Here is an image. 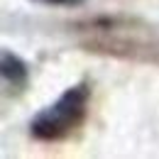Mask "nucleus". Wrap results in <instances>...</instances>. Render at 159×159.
I'll list each match as a JSON object with an SVG mask.
<instances>
[{
	"label": "nucleus",
	"instance_id": "nucleus-1",
	"mask_svg": "<svg viewBox=\"0 0 159 159\" xmlns=\"http://www.w3.org/2000/svg\"><path fill=\"white\" fill-rule=\"evenodd\" d=\"M88 103H91V88L86 83L66 88L54 103L42 108L30 120V132L37 139H44V142L64 139L86 120Z\"/></svg>",
	"mask_w": 159,
	"mask_h": 159
},
{
	"label": "nucleus",
	"instance_id": "nucleus-2",
	"mask_svg": "<svg viewBox=\"0 0 159 159\" xmlns=\"http://www.w3.org/2000/svg\"><path fill=\"white\" fill-rule=\"evenodd\" d=\"M0 76L12 86H25L30 71H27V64L17 54H12L10 49H0Z\"/></svg>",
	"mask_w": 159,
	"mask_h": 159
},
{
	"label": "nucleus",
	"instance_id": "nucleus-3",
	"mask_svg": "<svg viewBox=\"0 0 159 159\" xmlns=\"http://www.w3.org/2000/svg\"><path fill=\"white\" fill-rule=\"evenodd\" d=\"M37 5H47V7H79L86 0H32Z\"/></svg>",
	"mask_w": 159,
	"mask_h": 159
}]
</instances>
